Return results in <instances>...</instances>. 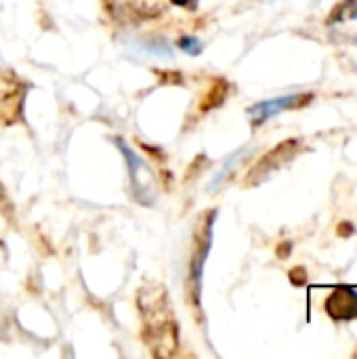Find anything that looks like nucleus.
I'll return each instance as SVG.
<instances>
[{
  "label": "nucleus",
  "mask_w": 357,
  "mask_h": 359,
  "mask_svg": "<svg viewBox=\"0 0 357 359\" xmlns=\"http://www.w3.org/2000/svg\"><path fill=\"white\" fill-rule=\"evenodd\" d=\"M137 305L141 313V334L145 345L156 358H170L179 343V330L166 290L158 284L141 288Z\"/></svg>",
  "instance_id": "obj_1"
},
{
  "label": "nucleus",
  "mask_w": 357,
  "mask_h": 359,
  "mask_svg": "<svg viewBox=\"0 0 357 359\" xmlns=\"http://www.w3.org/2000/svg\"><path fill=\"white\" fill-rule=\"evenodd\" d=\"M326 313L335 322H351L357 320V292L349 286H337L324 303Z\"/></svg>",
  "instance_id": "obj_6"
},
{
  "label": "nucleus",
  "mask_w": 357,
  "mask_h": 359,
  "mask_svg": "<svg viewBox=\"0 0 357 359\" xmlns=\"http://www.w3.org/2000/svg\"><path fill=\"white\" fill-rule=\"evenodd\" d=\"M314 97H316L314 93H299V95H284V97H276V99L255 103L252 107H248L250 124L257 128V126L265 124L269 118H274L276 114H282L288 109H303L314 101Z\"/></svg>",
  "instance_id": "obj_4"
},
{
  "label": "nucleus",
  "mask_w": 357,
  "mask_h": 359,
  "mask_svg": "<svg viewBox=\"0 0 357 359\" xmlns=\"http://www.w3.org/2000/svg\"><path fill=\"white\" fill-rule=\"evenodd\" d=\"M23 95L25 90L21 82L13 76V72L0 69V122L13 124L19 118Z\"/></svg>",
  "instance_id": "obj_5"
},
{
  "label": "nucleus",
  "mask_w": 357,
  "mask_h": 359,
  "mask_svg": "<svg viewBox=\"0 0 357 359\" xmlns=\"http://www.w3.org/2000/svg\"><path fill=\"white\" fill-rule=\"evenodd\" d=\"M301 147H303V143H301V139H286V141H282L280 145H276L274 149H269L250 170H248V175H246V185L250 187V185H259V183H263L265 179H269L274 172H278L280 168H284L288 162H292L295 158H297V154L301 151Z\"/></svg>",
  "instance_id": "obj_3"
},
{
  "label": "nucleus",
  "mask_w": 357,
  "mask_h": 359,
  "mask_svg": "<svg viewBox=\"0 0 357 359\" xmlns=\"http://www.w3.org/2000/svg\"><path fill=\"white\" fill-rule=\"evenodd\" d=\"M288 278H290V282L295 286H303L307 282V269L305 267H295V269H290Z\"/></svg>",
  "instance_id": "obj_11"
},
{
  "label": "nucleus",
  "mask_w": 357,
  "mask_h": 359,
  "mask_svg": "<svg viewBox=\"0 0 357 359\" xmlns=\"http://www.w3.org/2000/svg\"><path fill=\"white\" fill-rule=\"evenodd\" d=\"M290 248H292V246H290V242H284V244H282V248L278 246V255H280V257L284 259V257H288Z\"/></svg>",
  "instance_id": "obj_14"
},
{
  "label": "nucleus",
  "mask_w": 357,
  "mask_h": 359,
  "mask_svg": "<svg viewBox=\"0 0 357 359\" xmlns=\"http://www.w3.org/2000/svg\"><path fill=\"white\" fill-rule=\"evenodd\" d=\"M116 145H118V149L124 154V160H126V164H128V172H130V183H133L135 196H139V200H141V196L145 194L143 187H141V181H139V172L143 170V160H141V158L122 141V139H116Z\"/></svg>",
  "instance_id": "obj_7"
},
{
  "label": "nucleus",
  "mask_w": 357,
  "mask_h": 359,
  "mask_svg": "<svg viewBox=\"0 0 357 359\" xmlns=\"http://www.w3.org/2000/svg\"><path fill=\"white\" fill-rule=\"evenodd\" d=\"M353 233V225L351 223H341L339 225V236L345 238V236H351Z\"/></svg>",
  "instance_id": "obj_13"
},
{
  "label": "nucleus",
  "mask_w": 357,
  "mask_h": 359,
  "mask_svg": "<svg viewBox=\"0 0 357 359\" xmlns=\"http://www.w3.org/2000/svg\"><path fill=\"white\" fill-rule=\"evenodd\" d=\"M175 6H181V8H189V11H196L198 8V2L200 0H170Z\"/></svg>",
  "instance_id": "obj_12"
},
{
  "label": "nucleus",
  "mask_w": 357,
  "mask_h": 359,
  "mask_svg": "<svg viewBox=\"0 0 357 359\" xmlns=\"http://www.w3.org/2000/svg\"><path fill=\"white\" fill-rule=\"evenodd\" d=\"M179 48H181L183 53H187L189 57H198V55L204 50V44H202V40H198V38H194V36H183V38L179 40Z\"/></svg>",
  "instance_id": "obj_10"
},
{
  "label": "nucleus",
  "mask_w": 357,
  "mask_h": 359,
  "mask_svg": "<svg viewBox=\"0 0 357 359\" xmlns=\"http://www.w3.org/2000/svg\"><path fill=\"white\" fill-rule=\"evenodd\" d=\"M351 19H357V0H341L328 15L326 23L335 25V23H343V21H351Z\"/></svg>",
  "instance_id": "obj_9"
},
{
  "label": "nucleus",
  "mask_w": 357,
  "mask_h": 359,
  "mask_svg": "<svg viewBox=\"0 0 357 359\" xmlns=\"http://www.w3.org/2000/svg\"><path fill=\"white\" fill-rule=\"evenodd\" d=\"M2 200H4V189L0 187V204H2Z\"/></svg>",
  "instance_id": "obj_15"
},
{
  "label": "nucleus",
  "mask_w": 357,
  "mask_h": 359,
  "mask_svg": "<svg viewBox=\"0 0 357 359\" xmlns=\"http://www.w3.org/2000/svg\"><path fill=\"white\" fill-rule=\"evenodd\" d=\"M217 219V210H210L202 215L198 229H196V244L191 250V261H189V276H187V294L194 307H200V294H202V273H204V263L213 246V225Z\"/></svg>",
  "instance_id": "obj_2"
},
{
  "label": "nucleus",
  "mask_w": 357,
  "mask_h": 359,
  "mask_svg": "<svg viewBox=\"0 0 357 359\" xmlns=\"http://www.w3.org/2000/svg\"><path fill=\"white\" fill-rule=\"evenodd\" d=\"M227 90H229V86H227V82H225V80H221V78L213 80V86L208 88L206 97L202 99V103H200V109H202V111H208V109H215V107H219V105L225 101V97H227Z\"/></svg>",
  "instance_id": "obj_8"
}]
</instances>
